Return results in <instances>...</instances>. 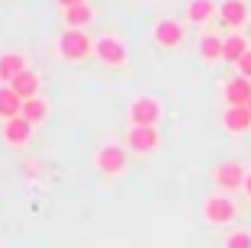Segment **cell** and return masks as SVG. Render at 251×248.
<instances>
[{
	"label": "cell",
	"instance_id": "6da1fadb",
	"mask_svg": "<svg viewBox=\"0 0 251 248\" xmlns=\"http://www.w3.org/2000/svg\"><path fill=\"white\" fill-rule=\"evenodd\" d=\"M200 216H203V222L213 229H226L232 226L238 219V203L232 193H209L206 200H203V206H200Z\"/></svg>",
	"mask_w": 251,
	"mask_h": 248
},
{
	"label": "cell",
	"instance_id": "7a4b0ae2",
	"mask_svg": "<svg viewBox=\"0 0 251 248\" xmlns=\"http://www.w3.org/2000/svg\"><path fill=\"white\" fill-rule=\"evenodd\" d=\"M94 42L97 39H90L87 29H61L55 39V52L65 61H87L94 55Z\"/></svg>",
	"mask_w": 251,
	"mask_h": 248
},
{
	"label": "cell",
	"instance_id": "3957f363",
	"mask_svg": "<svg viewBox=\"0 0 251 248\" xmlns=\"http://www.w3.org/2000/svg\"><path fill=\"white\" fill-rule=\"evenodd\" d=\"M129 126H158L164 119V100L155 94H135L129 100Z\"/></svg>",
	"mask_w": 251,
	"mask_h": 248
},
{
	"label": "cell",
	"instance_id": "277c9868",
	"mask_svg": "<svg viewBox=\"0 0 251 248\" xmlns=\"http://www.w3.org/2000/svg\"><path fill=\"white\" fill-rule=\"evenodd\" d=\"M94 168L100 171L103 177H119L126 174L129 168V148L126 145H116V142H106L94 152Z\"/></svg>",
	"mask_w": 251,
	"mask_h": 248
},
{
	"label": "cell",
	"instance_id": "5b68a950",
	"mask_svg": "<svg viewBox=\"0 0 251 248\" xmlns=\"http://www.w3.org/2000/svg\"><path fill=\"white\" fill-rule=\"evenodd\" d=\"M94 55H97V61L106 65V68H126L129 65V45H126V39L110 36V32L94 42Z\"/></svg>",
	"mask_w": 251,
	"mask_h": 248
},
{
	"label": "cell",
	"instance_id": "8992f818",
	"mask_svg": "<svg viewBox=\"0 0 251 248\" xmlns=\"http://www.w3.org/2000/svg\"><path fill=\"white\" fill-rule=\"evenodd\" d=\"M123 145L132 155H155L164 145V139H161V132H158V126H129Z\"/></svg>",
	"mask_w": 251,
	"mask_h": 248
},
{
	"label": "cell",
	"instance_id": "52a82bcc",
	"mask_svg": "<svg viewBox=\"0 0 251 248\" xmlns=\"http://www.w3.org/2000/svg\"><path fill=\"white\" fill-rule=\"evenodd\" d=\"M245 177H248V168L242 161H219L213 168V184L222 193H238L245 187Z\"/></svg>",
	"mask_w": 251,
	"mask_h": 248
},
{
	"label": "cell",
	"instance_id": "ba28073f",
	"mask_svg": "<svg viewBox=\"0 0 251 248\" xmlns=\"http://www.w3.org/2000/svg\"><path fill=\"white\" fill-rule=\"evenodd\" d=\"M151 42H155L158 49H164V52L180 49V45L187 42L184 23H177V20H158L155 26H151Z\"/></svg>",
	"mask_w": 251,
	"mask_h": 248
},
{
	"label": "cell",
	"instance_id": "9c48e42d",
	"mask_svg": "<svg viewBox=\"0 0 251 248\" xmlns=\"http://www.w3.org/2000/svg\"><path fill=\"white\" fill-rule=\"evenodd\" d=\"M219 20L226 23V29L242 32L251 20V3L248 0H219Z\"/></svg>",
	"mask_w": 251,
	"mask_h": 248
},
{
	"label": "cell",
	"instance_id": "30bf717a",
	"mask_svg": "<svg viewBox=\"0 0 251 248\" xmlns=\"http://www.w3.org/2000/svg\"><path fill=\"white\" fill-rule=\"evenodd\" d=\"M32 129H36V126H32L29 119H23V116L7 119V123H0V136H3V142H7L10 148H23V145H29Z\"/></svg>",
	"mask_w": 251,
	"mask_h": 248
},
{
	"label": "cell",
	"instance_id": "8fae6325",
	"mask_svg": "<svg viewBox=\"0 0 251 248\" xmlns=\"http://www.w3.org/2000/svg\"><path fill=\"white\" fill-rule=\"evenodd\" d=\"M222 97H226V107H248L251 103V78H245V74L229 78L226 87H222Z\"/></svg>",
	"mask_w": 251,
	"mask_h": 248
},
{
	"label": "cell",
	"instance_id": "7c38bea8",
	"mask_svg": "<svg viewBox=\"0 0 251 248\" xmlns=\"http://www.w3.org/2000/svg\"><path fill=\"white\" fill-rule=\"evenodd\" d=\"M197 55L200 61L216 65V61H226V36H216V32H203L197 42Z\"/></svg>",
	"mask_w": 251,
	"mask_h": 248
},
{
	"label": "cell",
	"instance_id": "4fadbf2b",
	"mask_svg": "<svg viewBox=\"0 0 251 248\" xmlns=\"http://www.w3.org/2000/svg\"><path fill=\"white\" fill-rule=\"evenodd\" d=\"M213 20H219L216 0H187V23L190 26H209Z\"/></svg>",
	"mask_w": 251,
	"mask_h": 248
},
{
	"label": "cell",
	"instance_id": "5bb4252c",
	"mask_svg": "<svg viewBox=\"0 0 251 248\" xmlns=\"http://www.w3.org/2000/svg\"><path fill=\"white\" fill-rule=\"evenodd\" d=\"M222 129L229 136H245L251 132V110L248 107H226L222 113Z\"/></svg>",
	"mask_w": 251,
	"mask_h": 248
},
{
	"label": "cell",
	"instance_id": "9a60e30c",
	"mask_svg": "<svg viewBox=\"0 0 251 248\" xmlns=\"http://www.w3.org/2000/svg\"><path fill=\"white\" fill-rule=\"evenodd\" d=\"M26 68H29V61L23 52H3L0 55V84H13Z\"/></svg>",
	"mask_w": 251,
	"mask_h": 248
},
{
	"label": "cell",
	"instance_id": "2e32d148",
	"mask_svg": "<svg viewBox=\"0 0 251 248\" xmlns=\"http://www.w3.org/2000/svg\"><path fill=\"white\" fill-rule=\"evenodd\" d=\"M61 20H65V29H87L94 23V7L90 3H74V7L61 10Z\"/></svg>",
	"mask_w": 251,
	"mask_h": 248
},
{
	"label": "cell",
	"instance_id": "e0dca14e",
	"mask_svg": "<svg viewBox=\"0 0 251 248\" xmlns=\"http://www.w3.org/2000/svg\"><path fill=\"white\" fill-rule=\"evenodd\" d=\"M23 113V97L16 94L10 84H0V123L16 119Z\"/></svg>",
	"mask_w": 251,
	"mask_h": 248
},
{
	"label": "cell",
	"instance_id": "ac0fdd59",
	"mask_svg": "<svg viewBox=\"0 0 251 248\" xmlns=\"http://www.w3.org/2000/svg\"><path fill=\"white\" fill-rule=\"evenodd\" d=\"M10 87H13L16 94L23 97V100H29V97H39V94H42V74L32 71V68H26V71H23L20 78L10 84Z\"/></svg>",
	"mask_w": 251,
	"mask_h": 248
},
{
	"label": "cell",
	"instance_id": "d6986e66",
	"mask_svg": "<svg viewBox=\"0 0 251 248\" xmlns=\"http://www.w3.org/2000/svg\"><path fill=\"white\" fill-rule=\"evenodd\" d=\"M49 113H52V107H49V100H45L42 94L39 97H29V100H23V119H29L32 126H42L45 119H49Z\"/></svg>",
	"mask_w": 251,
	"mask_h": 248
},
{
	"label": "cell",
	"instance_id": "ffe728a7",
	"mask_svg": "<svg viewBox=\"0 0 251 248\" xmlns=\"http://www.w3.org/2000/svg\"><path fill=\"white\" fill-rule=\"evenodd\" d=\"M248 49H251V39L245 36V32H229V36H226V61H229V65H238Z\"/></svg>",
	"mask_w": 251,
	"mask_h": 248
},
{
	"label": "cell",
	"instance_id": "44dd1931",
	"mask_svg": "<svg viewBox=\"0 0 251 248\" xmlns=\"http://www.w3.org/2000/svg\"><path fill=\"white\" fill-rule=\"evenodd\" d=\"M222 248H251V229L248 226L229 229V235L222 239Z\"/></svg>",
	"mask_w": 251,
	"mask_h": 248
},
{
	"label": "cell",
	"instance_id": "7402d4cb",
	"mask_svg": "<svg viewBox=\"0 0 251 248\" xmlns=\"http://www.w3.org/2000/svg\"><path fill=\"white\" fill-rule=\"evenodd\" d=\"M238 74H245V78H251V49L248 52H245V55H242V61H238Z\"/></svg>",
	"mask_w": 251,
	"mask_h": 248
},
{
	"label": "cell",
	"instance_id": "603a6c76",
	"mask_svg": "<svg viewBox=\"0 0 251 248\" xmlns=\"http://www.w3.org/2000/svg\"><path fill=\"white\" fill-rule=\"evenodd\" d=\"M55 3L65 10V7H74V3H90V0H55Z\"/></svg>",
	"mask_w": 251,
	"mask_h": 248
},
{
	"label": "cell",
	"instance_id": "cb8c5ba5",
	"mask_svg": "<svg viewBox=\"0 0 251 248\" xmlns=\"http://www.w3.org/2000/svg\"><path fill=\"white\" fill-rule=\"evenodd\" d=\"M242 190H245V193L251 197V171H248V177H245V187H242Z\"/></svg>",
	"mask_w": 251,
	"mask_h": 248
},
{
	"label": "cell",
	"instance_id": "d4e9b609",
	"mask_svg": "<svg viewBox=\"0 0 251 248\" xmlns=\"http://www.w3.org/2000/svg\"><path fill=\"white\" fill-rule=\"evenodd\" d=\"M248 110H251V103H248Z\"/></svg>",
	"mask_w": 251,
	"mask_h": 248
}]
</instances>
